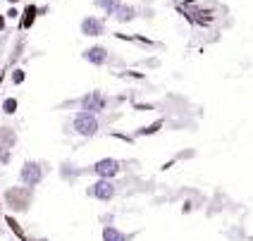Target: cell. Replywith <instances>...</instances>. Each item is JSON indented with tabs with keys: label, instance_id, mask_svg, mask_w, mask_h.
<instances>
[{
	"label": "cell",
	"instance_id": "20",
	"mask_svg": "<svg viewBox=\"0 0 253 241\" xmlns=\"http://www.w3.org/2000/svg\"><path fill=\"white\" fill-rule=\"evenodd\" d=\"M0 31H5V14H0Z\"/></svg>",
	"mask_w": 253,
	"mask_h": 241
},
{
	"label": "cell",
	"instance_id": "7",
	"mask_svg": "<svg viewBox=\"0 0 253 241\" xmlns=\"http://www.w3.org/2000/svg\"><path fill=\"white\" fill-rule=\"evenodd\" d=\"M88 65H93V67H105V65H113L117 62V57L113 55V50H108L105 45H88L84 53H82Z\"/></svg>",
	"mask_w": 253,
	"mask_h": 241
},
{
	"label": "cell",
	"instance_id": "11",
	"mask_svg": "<svg viewBox=\"0 0 253 241\" xmlns=\"http://www.w3.org/2000/svg\"><path fill=\"white\" fill-rule=\"evenodd\" d=\"M14 143H17V134H14V129L0 127V153H2V151H10Z\"/></svg>",
	"mask_w": 253,
	"mask_h": 241
},
{
	"label": "cell",
	"instance_id": "1",
	"mask_svg": "<svg viewBox=\"0 0 253 241\" xmlns=\"http://www.w3.org/2000/svg\"><path fill=\"white\" fill-rule=\"evenodd\" d=\"M72 131L77 136H84V139H91L100 131V120L98 115L93 113H84V110H77L74 117H72Z\"/></svg>",
	"mask_w": 253,
	"mask_h": 241
},
{
	"label": "cell",
	"instance_id": "10",
	"mask_svg": "<svg viewBox=\"0 0 253 241\" xmlns=\"http://www.w3.org/2000/svg\"><path fill=\"white\" fill-rule=\"evenodd\" d=\"M100 237H103V241H131L129 234H125L122 229H117L115 225H105L103 232H100Z\"/></svg>",
	"mask_w": 253,
	"mask_h": 241
},
{
	"label": "cell",
	"instance_id": "24",
	"mask_svg": "<svg viewBox=\"0 0 253 241\" xmlns=\"http://www.w3.org/2000/svg\"><path fill=\"white\" fill-rule=\"evenodd\" d=\"M0 234H2V229H0Z\"/></svg>",
	"mask_w": 253,
	"mask_h": 241
},
{
	"label": "cell",
	"instance_id": "9",
	"mask_svg": "<svg viewBox=\"0 0 253 241\" xmlns=\"http://www.w3.org/2000/svg\"><path fill=\"white\" fill-rule=\"evenodd\" d=\"M113 17H115V22H120V24H129V22H134V19L139 17V10H136L134 5H126V2H122Z\"/></svg>",
	"mask_w": 253,
	"mask_h": 241
},
{
	"label": "cell",
	"instance_id": "5",
	"mask_svg": "<svg viewBox=\"0 0 253 241\" xmlns=\"http://www.w3.org/2000/svg\"><path fill=\"white\" fill-rule=\"evenodd\" d=\"M43 179H45V165L36 162V160H27V162L22 165V170H19V182H22V186L36 189Z\"/></svg>",
	"mask_w": 253,
	"mask_h": 241
},
{
	"label": "cell",
	"instance_id": "16",
	"mask_svg": "<svg viewBox=\"0 0 253 241\" xmlns=\"http://www.w3.org/2000/svg\"><path fill=\"white\" fill-rule=\"evenodd\" d=\"M160 129H163V120H158V122L148 124V127H141L136 134H139V136H148V134H153V131H160Z\"/></svg>",
	"mask_w": 253,
	"mask_h": 241
},
{
	"label": "cell",
	"instance_id": "4",
	"mask_svg": "<svg viewBox=\"0 0 253 241\" xmlns=\"http://www.w3.org/2000/svg\"><path fill=\"white\" fill-rule=\"evenodd\" d=\"M117 184L113 179H96L93 184L86 186V196L93 201H100V203H110V201L117 196Z\"/></svg>",
	"mask_w": 253,
	"mask_h": 241
},
{
	"label": "cell",
	"instance_id": "2",
	"mask_svg": "<svg viewBox=\"0 0 253 241\" xmlns=\"http://www.w3.org/2000/svg\"><path fill=\"white\" fill-rule=\"evenodd\" d=\"M5 203H7V208L14 210V213H24V210H29V205L34 203V189L12 186V189L5 191Z\"/></svg>",
	"mask_w": 253,
	"mask_h": 241
},
{
	"label": "cell",
	"instance_id": "8",
	"mask_svg": "<svg viewBox=\"0 0 253 241\" xmlns=\"http://www.w3.org/2000/svg\"><path fill=\"white\" fill-rule=\"evenodd\" d=\"M105 29H108L105 27V19H103V17H93V14L84 17L82 24H79V31H82L84 36H88V39H98V36H103Z\"/></svg>",
	"mask_w": 253,
	"mask_h": 241
},
{
	"label": "cell",
	"instance_id": "21",
	"mask_svg": "<svg viewBox=\"0 0 253 241\" xmlns=\"http://www.w3.org/2000/svg\"><path fill=\"white\" fill-rule=\"evenodd\" d=\"M7 2H10V5H14V2H19V0H7Z\"/></svg>",
	"mask_w": 253,
	"mask_h": 241
},
{
	"label": "cell",
	"instance_id": "15",
	"mask_svg": "<svg viewBox=\"0 0 253 241\" xmlns=\"http://www.w3.org/2000/svg\"><path fill=\"white\" fill-rule=\"evenodd\" d=\"M5 222H7V227L12 229V232L17 234V237H19V239H27V237H24V232H22V227H19V222L14 220L12 215H7V217H5Z\"/></svg>",
	"mask_w": 253,
	"mask_h": 241
},
{
	"label": "cell",
	"instance_id": "12",
	"mask_svg": "<svg viewBox=\"0 0 253 241\" xmlns=\"http://www.w3.org/2000/svg\"><path fill=\"white\" fill-rule=\"evenodd\" d=\"M93 5L105 12V17H113L117 12V7L122 5V0H93Z\"/></svg>",
	"mask_w": 253,
	"mask_h": 241
},
{
	"label": "cell",
	"instance_id": "19",
	"mask_svg": "<svg viewBox=\"0 0 253 241\" xmlns=\"http://www.w3.org/2000/svg\"><path fill=\"white\" fill-rule=\"evenodd\" d=\"M182 210H184V213H191V201H186V203H182Z\"/></svg>",
	"mask_w": 253,
	"mask_h": 241
},
{
	"label": "cell",
	"instance_id": "6",
	"mask_svg": "<svg viewBox=\"0 0 253 241\" xmlns=\"http://www.w3.org/2000/svg\"><path fill=\"white\" fill-rule=\"evenodd\" d=\"M86 172H88V174H96L98 179H115V177L122 172V162H120L117 158H100V160H96Z\"/></svg>",
	"mask_w": 253,
	"mask_h": 241
},
{
	"label": "cell",
	"instance_id": "14",
	"mask_svg": "<svg viewBox=\"0 0 253 241\" xmlns=\"http://www.w3.org/2000/svg\"><path fill=\"white\" fill-rule=\"evenodd\" d=\"M17 108H19V103H17V98H12V96L2 100V113L5 115H14L17 113Z\"/></svg>",
	"mask_w": 253,
	"mask_h": 241
},
{
	"label": "cell",
	"instance_id": "23",
	"mask_svg": "<svg viewBox=\"0 0 253 241\" xmlns=\"http://www.w3.org/2000/svg\"><path fill=\"white\" fill-rule=\"evenodd\" d=\"M0 210H2V201H0Z\"/></svg>",
	"mask_w": 253,
	"mask_h": 241
},
{
	"label": "cell",
	"instance_id": "22",
	"mask_svg": "<svg viewBox=\"0 0 253 241\" xmlns=\"http://www.w3.org/2000/svg\"><path fill=\"white\" fill-rule=\"evenodd\" d=\"M31 241H45V239H31Z\"/></svg>",
	"mask_w": 253,
	"mask_h": 241
},
{
	"label": "cell",
	"instance_id": "17",
	"mask_svg": "<svg viewBox=\"0 0 253 241\" xmlns=\"http://www.w3.org/2000/svg\"><path fill=\"white\" fill-rule=\"evenodd\" d=\"M24 79H27V72L24 70H19V67H17V70L12 72V84H24Z\"/></svg>",
	"mask_w": 253,
	"mask_h": 241
},
{
	"label": "cell",
	"instance_id": "3",
	"mask_svg": "<svg viewBox=\"0 0 253 241\" xmlns=\"http://www.w3.org/2000/svg\"><path fill=\"white\" fill-rule=\"evenodd\" d=\"M65 105H79V110H84V113L98 115L110 105V98H108L105 93H100V91H91V93H84L82 98L70 100V103H65Z\"/></svg>",
	"mask_w": 253,
	"mask_h": 241
},
{
	"label": "cell",
	"instance_id": "18",
	"mask_svg": "<svg viewBox=\"0 0 253 241\" xmlns=\"http://www.w3.org/2000/svg\"><path fill=\"white\" fill-rule=\"evenodd\" d=\"M120 77H122V79H126V77H129V79H146V74H141V72H122V74H120Z\"/></svg>",
	"mask_w": 253,
	"mask_h": 241
},
{
	"label": "cell",
	"instance_id": "13",
	"mask_svg": "<svg viewBox=\"0 0 253 241\" xmlns=\"http://www.w3.org/2000/svg\"><path fill=\"white\" fill-rule=\"evenodd\" d=\"M36 14H39V10H36V5H27L24 7V12H22V22H19V27L22 29H29L34 22H36Z\"/></svg>",
	"mask_w": 253,
	"mask_h": 241
}]
</instances>
